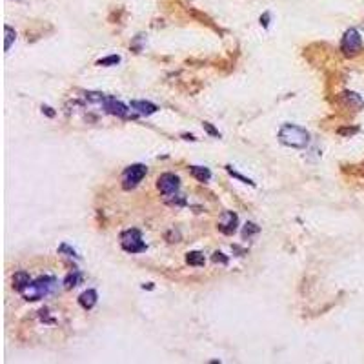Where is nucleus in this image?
<instances>
[{"label":"nucleus","instance_id":"nucleus-7","mask_svg":"<svg viewBox=\"0 0 364 364\" xmlns=\"http://www.w3.org/2000/svg\"><path fill=\"white\" fill-rule=\"evenodd\" d=\"M237 226H239V217H237L233 211H226L220 220H218V231L224 233V235H233L237 231Z\"/></svg>","mask_w":364,"mask_h":364},{"label":"nucleus","instance_id":"nucleus-19","mask_svg":"<svg viewBox=\"0 0 364 364\" xmlns=\"http://www.w3.org/2000/svg\"><path fill=\"white\" fill-rule=\"evenodd\" d=\"M259 228L257 224H253V222H248L246 228H244V237H250V233H257Z\"/></svg>","mask_w":364,"mask_h":364},{"label":"nucleus","instance_id":"nucleus-14","mask_svg":"<svg viewBox=\"0 0 364 364\" xmlns=\"http://www.w3.org/2000/svg\"><path fill=\"white\" fill-rule=\"evenodd\" d=\"M80 279H82V275H80L79 271H71V273H67L66 279H64V288H66V290H71V288H75V286L79 284Z\"/></svg>","mask_w":364,"mask_h":364},{"label":"nucleus","instance_id":"nucleus-20","mask_svg":"<svg viewBox=\"0 0 364 364\" xmlns=\"http://www.w3.org/2000/svg\"><path fill=\"white\" fill-rule=\"evenodd\" d=\"M204 129H206V131H208V133H209V135H213V137H220V133H218L217 129L213 128V126H211V124H209V122H204Z\"/></svg>","mask_w":364,"mask_h":364},{"label":"nucleus","instance_id":"nucleus-16","mask_svg":"<svg viewBox=\"0 0 364 364\" xmlns=\"http://www.w3.org/2000/svg\"><path fill=\"white\" fill-rule=\"evenodd\" d=\"M118 62H120V56L118 55H109L106 58H101V60L97 62L99 66H117Z\"/></svg>","mask_w":364,"mask_h":364},{"label":"nucleus","instance_id":"nucleus-13","mask_svg":"<svg viewBox=\"0 0 364 364\" xmlns=\"http://www.w3.org/2000/svg\"><path fill=\"white\" fill-rule=\"evenodd\" d=\"M186 262L190 264V266L201 268V266H204L206 259H204V253H201V252H190L188 255H186Z\"/></svg>","mask_w":364,"mask_h":364},{"label":"nucleus","instance_id":"nucleus-10","mask_svg":"<svg viewBox=\"0 0 364 364\" xmlns=\"http://www.w3.org/2000/svg\"><path fill=\"white\" fill-rule=\"evenodd\" d=\"M97 299H99V295H97L95 290H86L84 293H80L79 304L84 310H91L97 304Z\"/></svg>","mask_w":364,"mask_h":364},{"label":"nucleus","instance_id":"nucleus-22","mask_svg":"<svg viewBox=\"0 0 364 364\" xmlns=\"http://www.w3.org/2000/svg\"><path fill=\"white\" fill-rule=\"evenodd\" d=\"M17 2H18V0H17Z\"/></svg>","mask_w":364,"mask_h":364},{"label":"nucleus","instance_id":"nucleus-4","mask_svg":"<svg viewBox=\"0 0 364 364\" xmlns=\"http://www.w3.org/2000/svg\"><path fill=\"white\" fill-rule=\"evenodd\" d=\"M146 166L144 164H133L129 168L124 169L122 173V188L124 190H131L135 186H139V182H142V179L146 177Z\"/></svg>","mask_w":364,"mask_h":364},{"label":"nucleus","instance_id":"nucleus-21","mask_svg":"<svg viewBox=\"0 0 364 364\" xmlns=\"http://www.w3.org/2000/svg\"><path fill=\"white\" fill-rule=\"evenodd\" d=\"M268 20H269V15L264 13V17H260V24H264V28H268Z\"/></svg>","mask_w":364,"mask_h":364},{"label":"nucleus","instance_id":"nucleus-2","mask_svg":"<svg viewBox=\"0 0 364 364\" xmlns=\"http://www.w3.org/2000/svg\"><path fill=\"white\" fill-rule=\"evenodd\" d=\"M55 282L56 280L53 279V277H40V279H37L35 282H29V284L20 291V295H22L26 301H40V299H44L48 293L53 291Z\"/></svg>","mask_w":364,"mask_h":364},{"label":"nucleus","instance_id":"nucleus-15","mask_svg":"<svg viewBox=\"0 0 364 364\" xmlns=\"http://www.w3.org/2000/svg\"><path fill=\"white\" fill-rule=\"evenodd\" d=\"M4 33H6V44H4V50L9 51V48H11L13 40H15L17 33H15V29H13L11 26H4Z\"/></svg>","mask_w":364,"mask_h":364},{"label":"nucleus","instance_id":"nucleus-5","mask_svg":"<svg viewBox=\"0 0 364 364\" xmlns=\"http://www.w3.org/2000/svg\"><path fill=\"white\" fill-rule=\"evenodd\" d=\"M363 48V39H361V35H359L357 29H348L344 37L341 40V50L344 55H355L359 53Z\"/></svg>","mask_w":364,"mask_h":364},{"label":"nucleus","instance_id":"nucleus-3","mask_svg":"<svg viewBox=\"0 0 364 364\" xmlns=\"http://www.w3.org/2000/svg\"><path fill=\"white\" fill-rule=\"evenodd\" d=\"M120 246L128 253H142L146 252V242L142 241L139 230H126L120 235Z\"/></svg>","mask_w":364,"mask_h":364},{"label":"nucleus","instance_id":"nucleus-9","mask_svg":"<svg viewBox=\"0 0 364 364\" xmlns=\"http://www.w3.org/2000/svg\"><path fill=\"white\" fill-rule=\"evenodd\" d=\"M131 109H135L139 115H153L158 107L153 102H148V101H131Z\"/></svg>","mask_w":364,"mask_h":364},{"label":"nucleus","instance_id":"nucleus-12","mask_svg":"<svg viewBox=\"0 0 364 364\" xmlns=\"http://www.w3.org/2000/svg\"><path fill=\"white\" fill-rule=\"evenodd\" d=\"M190 173L193 175L199 182H208V180L211 179V171L208 168H202V166H191Z\"/></svg>","mask_w":364,"mask_h":364},{"label":"nucleus","instance_id":"nucleus-1","mask_svg":"<svg viewBox=\"0 0 364 364\" xmlns=\"http://www.w3.org/2000/svg\"><path fill=\"white\" fill-rule=\"evenodd\" d=\"M279 142L288 146V148H295V150H304L310 144V133L301 126L295 124H284L279 129Z\"/></svg>","mask_w":364,"mask_h":364},{"label":"nucleus","instance_id":"nucleus-6","mask_svg":"<svg viewBox=\"0 0 364 364\" xmlns=\"http://www.w3.org/2000/svg\"><path fill=\"white\" fill-rule=\"evenodd\" d=\"M179 186H180V179L173 173H162L157 179V188L164 195H173V193H177Z\"/></svg>","mask_w":364,"mask_h":364},{"label":"nucleus","instance_id":"nucleus-17","mask_svg":"<svg viewBox=\"0 0 364 364\" xmlns=\"http://www.w3.org/2000/svg\"><path fill=\"white\" fill-rule=\"evenodd\" d=\"M226 169H228V173L231 175V177H235V179H239L241 180V182H244V184H250V186H255L252 182V180L248 179V177H244V175H241V173H237L235 169H231V166H226Z\"/></svg>","mask_w":364,"mask_h":364},{"label":"nucleus","instance_id":"nucleus-18","mask_svg":"<svg viewBox=\"0 0 364 364\" xmlns=\"http://www.w3.org/2000/svg\"><path fill=\"white\" fill-rule=\"evenodd\" d=\"M213 262H220V264H228V259L224 257V253H220V252H217V253H213Z\"/></svg>","mask_w":364,"mask_h":364},{"label":"nucleus","instance_id":"nucleus-8","mask_svg":"<svg viewBox=\"0 0 364 364\" xmlns=\"http://www.w3.org/2000/svg\"><path fill=\"white\" fill-rule=\"evenodd\" d=\"M102 106H104V109H106L109 115H115V117H122V118L128 117V111H129V109L124 106L120 101H117L115 97H104V99H102Z\"/></svg>","mask_w":364,"mask_h":364},{"label":"nucleus","instance_id":"nucleus-11","mask_svg":"<svg viewBox=\"0 0 364 364\" xmlns=\"http://www.w3.org/2000/svg\"><path fill=\"white\" fill-rule=\"evenodd\" d=\"M29 282H31V279H29V273H26V271H17V273L13 275V288H15L18 293H20Z\"/></svg>","mask_w":364,"mask_h":364}]
</instances>
